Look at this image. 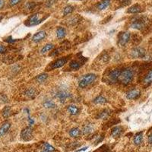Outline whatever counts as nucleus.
Segmentation results:
<instances>
[{
  "label": "nucleus",
  "instance_id": "1",
  "mask_svg": "<svg viewBox=\"0 0 152 152\" xmlns=\"http://www.w3.org/2000/svg\"><path fill=\"white\" fill-rule=\"evenodd\" d=\"M133 76H134V73H133L132 69L126 68L124 70L121 71V74H120L119 79L120 80L122 84H123L124 85H127L132 82Z\"/></svg>",
  "mask_w": 152,
  "mask_h": 152
},
{
  "label": "nucleus",
  "instance_id": "2",
  "mask_svg": "<svg viewBox=\"0 0 152 152\" xmlns=\"http://www.w3.org/2000/svg\"><path fill=\"white\" fill-rule=\"evenodd\" d=\"M44 20V18L42 17L40 13H36V14H34V15H32L27 18L24 24L27 27H31V26L37 25L38 24H40V22H42V21Z\"/></svg>",
  "mask_w": 152,
  "mask_h": 152
},
{
  "label": "nucleus",
  "instance_id": "3",
  "mask_svg": "<svg viewBox=\"0 0 152 152\" xmlns=\"http://www.w3.org/2000/svg\"><path fill=\"white\" fill-rule=\"evenodd\" d=\"M147 24H148V18L145 17H138L132 22L131 27L134 29L142 30L146 27Z\"/></svg>",
  "mask_w": 152,
  "mask_h": 152
},
{
  "label": "nucleus",
  "instance_id": "4",
  "mask_svg": "<svg viewBox=\"0 0 152 152\" xmlns=\"http://www.w3.org/2000/svg\"><path fill=\"white\" fill-rule=\"evenodd\" d=\"M96 75L94 74L85 75H84L83 77L80 79L78 85H79L80 87H82V88L87 87V85H89L90 84L92 83L93 82H94L95 79H96Z\"/></svg>",
  "mask_w": 152,
  "mask_h": 152
},
{
  "label": "nucleus",
  "instance_id": "5",
  "mask_svg": "<svg viewBox=\"0 0 152 152\" xmlns=\"http://www.w3.org/2000/svg\"><path fill=\"white\" fill-rule=\"evenodd\" d=\"M55 96L61 103H65L66 101V100L70 98V94L68 92L67 90L62 88L56 91Z\"/></svg>",
  "mask_w": 152,
  "mask_h": 152
},
{
  "label": "nucleus",
  "instance_id": "6",
  "mask_svg": "<svg viewBox=\"0 0 152 152\" xmlns=\"http://www.w3.org/2000/svg\"><path fill=\"white\" fill-rule=\"evenodd\" d=\"M130 33L129 32H121L118 35V44L120 47L125 46L129 41L130 39Z\"/></svg>",
  "mask_w": 152,
  "mask_h": 152
},
{
  "label": "nucleus",
  "instance_id": "7",
  "mask_svg": "<svg viewBox=\"0 0 152 152\" xmlns=\"http://www.w3.org/2000/svg\"><path fill=\"white\" fill-rule=\"evenodd\" d=\"M21 138L24 141H30L33 138V130L31 127H27L24 128L21 132Z\"/></svg>",
  "mask_w": 152,
  "mask_h": 152
},
{
  "label": "nucleus",
  "instance_id": "8",
  "mask_svg": "<svg viewBox=\"0 0 152 152\" xmlns=\"http://www.w3.org/2000/svg\"><path fill=\"white\" fill-rule=\"evenodd\" d=\"M145 54V50L141 47H136L131 52V56L133 58H144Z\"/></svg>",
  "mask_w": 152,
  "mask_h": 152
},
{
  "label": "nucleus",
  "instance_id": "9",
  "mask_svg": "<svg viewBox=\"0 0 152 152\" xmlns=\"http://www.w3.org/2000/svg\"><path fill=\"white\" fill-rule=\"evenodd\" d=\"M120 74H121V71H120L119 69H114V70L111 71L108 75L109 81L113 82V83L116 82V81L119 79V78H120Z\"/></svg>",
  "mask_w": 152,
  "mask_h": 152
},
{
  "label": "nucleus",
  "instance_id": "10",
  "mask_svg": "<svg viewBox=\"0 0 152 152\" xmlns=\"http://www.w3.org/2000/svg\"><path fill=\"white\" fill-rule=\"evenodd\" d=\"M68 61L67 57H64V58H61L55 61L52 65H51V69H59L60 67H62Z\"/></svg>",
  "mask_w": 152,
  "mask_h": 152
},
{
  "label": "nucleus",
  "instance_id": "11",
  "mask_svg": "<svg viewBox=\"0 0 152 152\" xmlns=\"http://www.w3.org/2000/svg\"><path fill=\"white\" fill-rule=\"evenodd\" d=\"M46 37H47V33L44 31H40L33 36L32 40L35 42V43H38V42L41 41L44 39H45Z\"/></svg>",
  "mask_w": 152,
  "mask_h": 152
},
{
  "label": "nucleus",
  "instance_id": "12",
  "mask_svg": "<svg viewBox=\"0 0 152 152\" xmlns=\"http://www.w3.org/2000/svg\"><path fill=\"white\" fill-rule=\"evenodd\" d=\"M140 92L139 90H138V89H133V90H131L129 92L127 93V95H126V98L127 99L129 100H136L137 98H139L140 96Z\"/></svg>",
  "mask_w": 152,
  "mask_h": 152
},
{
  "label": "nucleus",
  "instance_id": "13",
  "mask_svg": "<svg viewBox=\"0 0 152 152\" xmlns=\"http://www.w3.org/2000/svg\"><path fill=\"white\" fill-rule=\"evenodd\" d=\"M123 129L121 126H116L114 127L113 129L111 130V136L113 138H118L121 136L122 132H123Z\"/></svg>",
  "mask_w": 152,
  "mask_h": 152
},
{
  "label": "nucleus",
  "instance_id": "14",
  "mask_svg": "<svg viewBox=\"0 0 152 152\" xmlns=\"http://www.w3.org/2000/svg\"><path fill=\"white\" fill-rule=\"evenodd\" d=\"M141 11H142V9H141V6L138 5V4H136V5L131 6V7L128 9L127 12L130 13V14H136V13L141 12Z\"/></svg>",
  "mask_w": 152,
  "mask_h": 152
},
{
  "label": "nucleus",
  "instance_id": "15",
  "mask_svg": "<svg viewBox=\"0 0 152 152\" xmlns=\"http://www.w3.org/2000/svg\"><path fill=\"white\" fill-rule=\"evenodd\" d=\"M10 127H11V124L8 123V122L3 123L2 126H1V128H0V137H2V136L6 134V132L9 130Z\"/></svg>",
  "mask_w": 152,
  "mask_h": 152
},
{
  "label": "nucleus",
  "instance_id": "16",
  "mask_svg": "<svg viewBox=\"0 0 152 152\" xmlns=\"http://www.w3.org/2000/svg\"><path fill=\"white\" fill-rule=\"evenodd\" d=\"M110 4V0H102L98 3V9L99 10H104L107 9Z\"/></svg>",
  "mask_w": 152,
  "mask_h": 152
},
{
  "label": "nucleus",
  "instance_id": "17",
  "mask_svg": "<svg viewBox=\"0 0 152 152\" xmlns=\"http://www.w3.org/2000/svg\"><path fill=\"white\" fill-rule=\"evenodd\" d=\"M93 131H94V126L92 125V124H87L85 125L83 128V134L85 136H87V135H90L91 133H92Z\"/></svg>",
  "mask_w": 152,
  "mask_h": 152
},
{
  "label": "nucleus",
  "instance_id": "18",
  "mask_svg": "<svg viewBox=\"0 0 152 152\" xmlns=\"http://www.w3.org/2000/svg\"><path fill=\"white\" fill-rule=\"evenodd\" d=\"M43 105H44V107H45V108L47 109H53L56 107V104H55L54 102L49 99L45 100L44 103H43Z\"/></svg>",
  "mask_w": 152,
  "mask_h": 152
},
{
  "label": "nucleus",
  "instance_id": "19",
  "mask_svg": "<svg viewBox=\"0 0 152 152\" xmlns=\"http://www.w3.org/2000/svg\"><path fill=\"white\" fill-rule=\"evenodd\" d=\"M142 139H143V135L142 132H139L136 135L134 138V143L136 145H139L142 142Z\"/></svg>",
  "mask_w": 152,
  "mask_h": 152
},
{
  "label": "nucleus",
  "instance_id": "20",
  "mask_svg": "<svg viewBox=\"0 0 152 152\" xmlns=\"http://www.w3.org/2000/svg\"><path fill=\"white\" fill-rule=\"evenodd\" d=\"M65 34H66V31H65V28L63 27H58V29L56 31V35H57V37L59 39H62V38L65 37Z\"/></svg>",
  "mask_w": 152,
  "mask_h": 152
},
{
  "label": "nucleus",
  "instance_id": "21",
  "mask_svg": "<svg viewBox=\"0 0 152 152\" xmlns=\"http://www.w3.org/2000/svg\"><path fill=\"white\" fill-rule=\"evenodd\" d=\"M69 66L73 70H78L81 67V63L77 60H72L69 63Z\"/></svg>",
  "mask_w": 152,
  "mask_h": 152
},
{
  "label": "nucleus",
  "instance_id": "22",
  "mask_svg": "<svg viewBox=\"0 0 152 152\" xmlns=\"http://www.w3.org/2000/svg\"><path fill=\"white\" fill-rule=\"evenodd\" d=\"M81 135V131L78 128H74L69 131V136L72 138H78Z\"/></svg>",
  "mask_w": 152,
  "mask_h": 152
},
{
  "label": "nucleus",
  "instance_id": "23",
  "mask_svg": "<svg viewBox=\"0 0 152 152\" xmlns=\"http://www.w3.org/2000/svg\"><path fill=\"white\" fill-rule=\"evenodd\" d=\"M53 47H54V45L53 44H47L44 46L41 49V54H44V53H47V52H49L50 51L51 49H53Z\"/></svg>",
  "mask_w": 152,
  "mask_h": 152
},
{
  "label": "nucleus",
  "instance_id": "24",
  "mask_svg": "<svg viewBox=\"0 0 152 152\" xmlns=\"http://www.w3.org/2000/svg\"><path fill=\"white\" fill-rule=\"evenodd\" d=\"M94 103L96 104H104L107 103V99L101 95H100L94 100Z\"/></svg>",
  "mask_w": 152,
  "mask_h": 152
},
{
  "label": "nucleus",
  "instance_id": "25",
  "mask_svg": "<svg viewBox=\"0 0 152 152\" xmlns=\"http://www.w3.org/2000/svg\"><path fill=\"white\" fill-rule=\"evenodd\" d=\"M68 111H69V112L70 113V114H72V115H77V114L78 113V112H79V110H78V108L76 107V106L69 105V107H68Z\"/></svg>",
  "mask_w": 152,
  "mask_h": 152
},
{
  "label": "nucleus",
  "instance_id": "26",
  "mask_svg": "<svg viewBox=\"0 0 152 152\" xmlns=\"http://www.w3.org/2000/svg\"><path fill=\"white\" fill-rule=\"evenodd\" d=\"M25 94L28 98H34V97L36 96V91L34 88H29L25 91Z\"/></svg>",
  "mask_w": 152,
  "mask_h": 152
},
{
  "label": "nucleus",
  "instance_id": "27",
  "mask_svg": "<svg viewBox=\"0 0 152 152\" xmlns=\"http://www.w3.org/2000/svg\"><path fill=\"white\" fill-rule=\"evenodd\" d=\"M152 82V70H151L147 75L145 76V79H144V83L145 85H149Z\"/></svg>",
  "mask_w": 152,
  "mask_h": 152
},
{
  "label": "nucleus",
  "instance_id": "28",
  "mask_svg": "<svg viewBox=\"0 0 152 152\" xmlns=\"http://www.w3.org/2000/svg\"><path fill=\"white\" fill-rule=\"evenodd\" d=\"M48 78V75L46 74V73H44V74H41V75H39L38 76H37L36 80L38 82H40V83H42V82H45L47 78Z\"/></svg>",
  "mask_w": 152,
  "mask_h": 152
},
{
  "label": "nucleus",
  "instance_id": "29",
  "mask_svg": "<svg viewBox=\"0 0 152 152\" xmlns=\"http://www.w3.org/2000/svg\"><path fill=\"white\" fill-rule=\"evenodd\" d=\"M110 115V111L105 110H103V112H101L98 115V118H100V119H107V117H109Z\"/></svg>",
  "mask_w": 152,
  "mask_h": 152
},
{
  "label": "nucleus",
  "instance_id": "30",
  "mask_svg": "<svg viewBox=\"0 0 152 152\" xmlns=\"http://www.w3.org/2000/svg\"><path fill=\"white\" fill-rule=\"evenodd\" d=\"M11 114V108L9 107H6L2 110V116L4 118H8Z\"/></svg>",
  "mask_w": 152,
  "mask_h": 152
},
{
  "label": "nucleus",
  "instance_id": "31",
  "mask_svg": "<svg viewBox=\"0 0 152 152\" xmlns=\"http://www.w3.org/2000/svg\"><path fill=\"white\" fill-rule=\"evenodd\" d=\"M73 11H74V8H73L72 6H66V7H65V9H64V10H63V15H69V14H71V13Z\"/></svg>",
  "mask_w": 152,
  "mask_h": 152
},
{
  "label": "nucleus",
  "instance_id": "32",
  "mask_svg": "<svg viewBox=\"0 0 152 152\" xmlns=\"http://www.w3.org/2000/svg\"><path fill=\"white\" fill-rule=\"evenodd\" d=\"M44 150L47 151L48 152H53L55 151V148H53L52 145H50L48 143H44Z\"/></svg>",
  "mask_w": 152,
  "mask_h": 152
},
{
  "label": "nucleus",
  "instance_id": "33",
  "mask_svg": "<svg viewBox=\"0 0 152 152\" xmlns=\"http://www.w3.org/2000/svg\"><path fill=\"white\" fill-rule=\"evenodd\" d=\"M20 2L21 0H10V1H9V5L11 6H15V5H17V4L19 3Z\"/></svg>",
  "mask_w": 152,
  "mask_h": 152
},
{
  "label": "nucleus",
  "instance_id": "34",
  "mask_svg": "<svg viewBox=\"0 0 152 152\" xmlns=\"http://www.w3.org/2000/svg\"><path fill=\"white\" fill-rule=\"evenodd\" d=\"M35 6H36V5H35L34 2H28L27 4V8L28 9H33Z\"/></svg>",
  "mask_w": 152,
  "mask_h": 152
},
{
  "label": "nucleus",
  "instance_id": "35",
  "mask_svg": "<svg viewBox=\"0 0 152 152\" xmlns=\"http://www.w3.org/2000/svg\"><path fill=\"white\" fill-rule=\"evenodd\" d=\"M6 52V47L3 46L2 44H0V54L1 53H4Z\"/></svg>",
  "mask_w": 152,
  "mask_h": 152
},
{
  "label": "nucleus",
  "instance_id": "36",
  "mask_svg": "<svg viewBox=\"0 0 152 152\" xmlns=\"http://www.w3.org/2000/svg\"><path fill=\"white\" fill-rule=\"evenodd\" d=\"M6 41L8 42V43H14V42H15V40H13L12 38H11V37H8L7 39H6Z\"/></svg>",
  "mask_w": 152,
  "mask_h": 152
},
{
  "label": "nucleus",
  "instance_id": "37",
  "mask_svg": "<svg viewBox=\"0 0 152 152\" xmlns=\"http://www.w3.org/2000/svg\"><path fill=\"white\" fill-rule=\"evenodd\" d=\"M148 142L152 145V133L150 135V136H149V137H148Z\"/></svg>",
  "mask_w": 152,
  "mask_h": 152
},
{
  "label": "nucleus",
  "instance_id": "38",
  "mask_svg": "<svg viewBox=\"0 0 152 152\" xmlns=\"http://www.w3.org/2000/svg\"><path fill=\"white\" fill-rule=\"evenodd\" d=\"M4 4H5V2H4L3 0H0V9H2L3 7Z\"/></svg>",
  "mask_w": 152,
  "mask_h": 152
},
{
  "label": "nucleus",
  "instance_id": "39",
  "mask_svg": "<svg viewBox=\"0 0 152 152\" xmlns=\"http://www.w3.org/2000/svg\"><path fill=\"white\" fill-rule=\"evenodd\" d=\"M86 149H87V148L85 147V148H82V149H81V150L77 151V152H78V151H85V150H86Z\"/></svg>",
  "mask_w": 152,
  "mask_h": 152
},
{
  "label": "nucleus",
  "instance_id": "40",
  "mask_svg": "<svg viewBox=\"0 0 152 152\" xmlns=\"http://www.w3.org/2000/svg\"><path fill=\"white\" fill-rule=\"evenodd\" d=\"M3 18H4L3 14H0V22H1V21H2V19H3Z\"/></svg>",
  "mask_w": 152,
  "mask_h": 152
},
{
  "label": "nucleus",
  "instance_id": "41",
  "mask_svg": "<svg viewBox=\"0 0 152 152\" xmlns=\"http://www.w3.org/2000/svg\"><path fill=\"white\" fill-rule=\"evenodd\" d=\"M120 1L122 2V3H123V2H128L129 0H120Z\"/></svg>",
  "mask_w": 152,
  "mask_h": 152
},
{
  "label": "nucleus",
  "instance_id": "42",
  "mask_svg": "<svg viewBox=\"0 0 152 152\" xmlns=\"http://www.w3.org/2000/svg\"><path fill=\"white\" fill-rule=\"evenodd\" d=\"M40 152H48V151H47L44 150V151H40Z\"/></svg>",
  "mask_w": 152,
  "mask_h": 152
}]
</instances>
